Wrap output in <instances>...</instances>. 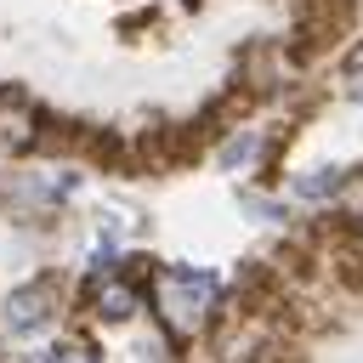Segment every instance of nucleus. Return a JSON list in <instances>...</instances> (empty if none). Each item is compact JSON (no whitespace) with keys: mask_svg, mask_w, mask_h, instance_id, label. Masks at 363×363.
Instances as JSON below:
<instances>
[{"mask_svg":"<svg viewBox=\"0 0 363 363\" xmlns=\"http://www.w3.org/2000/svg\"><path fill=\"white\" fill-rule=\"evenodd\" d=\"M153 301H159L164 329L176 340H193L216 312V278L210 272H187V267H164V272H153Z\"/></svg>","mask_w":363,"mask_h":363,"instance_id":"obj_1","label":"nucleus"},{"mask_svg":"<svg viewBox=\"0 0 363 363\" xmlns=\"http://www.w3.org/2000/svg\"><path fill=\"white\" fill-rule=\"evenodd\" d=\"M57 301H62V278L57 272H45V278H34V284H23L11 301H6V329L11 335H40L51 318H57Z\"/></svg>","mask_w":363,"mask_h":363,"instance_id":"obj_2","label":"nucleus"},{"mask_svg":"<svg viewBox=\"0 0 363 363\" xmlns=\"http://www.w3.org/2000/svg\"><path fill=\"white\" fill-rule=\"evenodd\" d=\"M40 113L23 102V91H0V153H34Z\"/></svg>","mask_w":363,"mask_h":363,"instance_id":"obj_3","label":"nucleus"},{"mask_svg":"<svg viewBox=\"0 0 363 363\" xmlns=\"http://www.w3.org/2000/svg\"><path fill=\"white\" fill-rule=\"evenodd\" d=\"M91 289H96V312H102L108 323H119V318L136 312V289H130V278H119V284H91Z\"/></svg>","mask_w":363,"mask_h":363,"instance_id":"obj_4","label":"nucleus"},{"mask_svg":"<svg viewBox=\"0 0 363 363\" xmlns=\"http://www.w3.org/2000/svg\"><path fill=\"white\" fill-rule=\"evenodd\" d=\"M340 182H346L340 170H329V176H301V182H295V193H301V199H323V193H335Z\"/></svg>","mask_w":363,"mask_h":363,"instance_id":"obj_5","label":"nucleus"},{"mask_svg":"<svg viewBox=\"0 0 363 363\" xmlns=\"http://www.w3.org/2000/svg\"><path fill=\"white\" fill-rule=\"evenodd\" d=\"M45 363H96V352H91L85 340H62V346H51Z\"/></svg>","mask_w":363,"mask_h":363,"instance_id":"obj_6","label":"nucleus"},{"mask_svg":"<svg viewBox=\"0 0 363 363\" xmlns=\"http://www.w3.org/2000/svg\"><path fill=\"white\" fill-rule=\"evenodd\" d=\"M255 147H261L255 136H238V142H227V147H221V164H250V159H255Z\"/></svg>","mask_w":363,"mask_h":363,"instance_id":"obj_7","label":"nucleus"}]
</instances>
